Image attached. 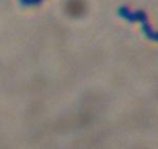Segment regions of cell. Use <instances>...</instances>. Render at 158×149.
Returning <instances> with one entry per match:
<instances>
[{"mask_svg":"<svg viewBox=\"0 0 158 149\" xmlns=\"http://www.w3.org/2000/svg\"><path fill=\"white\" fill-rule=\"evenodd\" d=\"M118 14L121 15L123 19L127 20L129 22H137L140 23L142 27V30L145 34V36L148 39H152L154 41H158V32L155 30L154 28L151 26L148 17L143 11H133L130 10L128 7H122L118 10Z\"/></svg>","mask_w":158,"mask_h":149,"instance_id":"1","label":"cell"}]
</instances>
